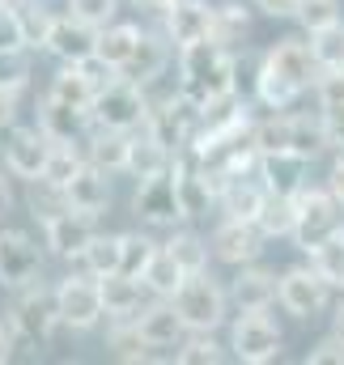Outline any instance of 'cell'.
<instances>
[{"label":"cell","instance_id":"cell-1","mask_svg":"<svg viewBox=\"0 0 344 365\" xmlns=\"http://www.w3.org/2000/svg\"><path fill=\"white\" fill-rule=\"evenodd\" d=\"M234 77H238V60H234V47L217 43V38H204V43H191V47H178V86L191 106H208L213 98L221 93H234Z\"/></svg>","mask_w":344,"mask_h":365},{"label":"cell","instance_id":"cell-2","mask_svg":"<svg viewBox=\"0 0 344 365\" xmlns=\"http://www.w3.org/2000/svg\"><path fill=\"white\" fill-rule=\"evenodd\" d=\"M171 302L178 310V319L187 323V331H217L230 319V293L213 280L208 268L183 276V284L174 289Z\"/></svg>","mask_w":344,"mask_h":365},{"label":"cell","instance_id":"cell-3","mask_svg":"<svg viewBox=\"0 0 344 365\" xmlns=\"http://www.w3.org/2000/svg\"><path fill=\"white\" fill-rule=\"evenodd\" d=\"M9 327L17 340L26 344H47L60 327V314H56V289H47L43 280H30L21 289H13V302H9Z\"/></svg>","mask_w":344,"mask_h":365},{"label":"cell","instance_id":"cell-4","mask_svg":"<svg viewBox=\"0 0 344 365\" xmlns=\"http://www.w3.org/2000/svg\"><path fill=\"white\" fill-rule=\"evenodd\" d=\"M149 106H153V102H149L145 86L119 77V81H111V86H102V90L93 93L89 123H98V128H115V132H136V128H145Z\"/></svg>","mask_w":344,"mask_h":365},{"label":"cell","instance_id":"cell-5","mask_svg":"<svg viewBox=\"0 0 344 365\" xmlns=\"http://www.w3.org/2000/svg\"><path fill=\"white\" fill-rule=\"evenodd\" d=\"M344 230V208L340 200L332 195V187L323 182V187H302L298 191V221H293V247H302V251H310V247H319V242H328L332 234H340Z\"/></svg>","mask_w":344,"mask_h":365},{"label":"cell","instance_id":"cell-6","mask_svg":"<svg viewBox=\"0 0 344 365\" xmlns=\"http://www.w3.org/2000/svg\"><path fill=\"white\" fill-rule=\"evenodd\" d=\"M56 314H60V327H73V331H93L102 319H106V306H102V289H98V276L93 272H73L56 284Z\"/></svg>","mask_w":344,"mask_h":365},{"label":"cell","instance_id":"cell-7","mask_svg":"<svg viewBox=\"0 0 344 365\" xmlns=\"http://www.w3.org/2000/svg\"><path fill=\"white\" fill-rule=\"evenodd\" d=\"M230 349L243 365H268L280 357L285 336L268 310H238V319L230 323Z\"/></svg>","mask_w":344,"mask_h":365},{"label":"cell","instance_id":"cell-8","mask_svg":"<svg viewBox=\"0 0 344 365\" xmlns=\"http://www.w3.org/2000/svg\"><path fill=\"white\" fill-rule=\"evenodd\" d=\"M276 306L293 319H319L332 306V284L315 272L310 264H293L280 272L276 284Z\"/></svg>","mask_w":344,"mask_h":365},{"label":"cell","instance_id":"cell-9","mask_svg":"<svg viewBox=\"0 0 344 365\" xmlns=\"http://www.w3.org/2000/svg\"><path fill=\"white\" fill-rule=\"evenodd\" d=\"M47 153H51V140L43 136V128L34 123H9L0 128V158H4V170L13 179L34 182L47 166Z\"/></svg>","mask_w":344,"mask_h":365},{"label":"cell","instance_id":"cell-10","mask_svg":"<svg viewBox=\"0 0 344 365\" xmlns=\"http://www.w3.org/2000/svg\"><path fill=\"white\" fill-rule=\"evenodd\" d=\"M132 212L149 225V230H178L183 204H178V187H174V170H162L153 179H141L132 191Z\"/></svg>","mask_w":344,"mask_h":365},{"label":"cell","instance_id":"cell-11","mask_svg":"<svg viewBox=\"0 0 344 365\" xmlns=\"http://www.w3.org/2000/svg\"><path fill=\"white\" fill-rule=\"evenodd\" d=\"M263 242H268L263 230H259L256 221H247V217H221L217 230H213V238H208L213 259H221L230 268L256 264L259 255H263Z\"/></svg>","mask_w":344,"mask_h":365},{"label":"cell","instance_id":"cell-12","mask_svg":"<svg viewBox=\"0 0 344 365\" xmlns=\"http://www.w3.org/2000/svg\"><path fill=\"white\" fill-rule=\"evenodd\" d=\"M93 234H98V217H86L77 208H64L51 221H43V247L56 259H81Z\"/></svg>","mask_w":344,"mask_h":365},{"label":"cell","instance_id":"cell-13","mask_svg":"<svg viewBox=\"0 0 344 365\" xmlns=\"http://www.w3.org/2000/svg\"><path fill=\"white\" fill-rule=\"evenodd\" d=\"M43 272V251L26 230H4L0 234V284L4 289H21Z\"/></svg>","mask_w":344,"mask_h":365},{"label":"cell","instance_id":"cell-14","mask_svg":"<svg viewBox=\"0 0 344 365\" xmlns=\"http://www.w3.org/2000/svg\"><path fill=\"white\" fill-rule=\"evenodd\" d=\"M162 34L174 43V51L213 38V4L208 0H171V9L162 13Z\"/></svg>","mask_w":344,"mask_h":365},{"label":"cell","instance_id":"cell-15","mask_svg":"<svg viewBox=\"0 0 344 365\" xmlns=\"http://www.w3.org/2000/svg\"><path fill=\"white\" fill-rule=\"evenodd\" d=\"M263 64H268L272 73H280L289 86H298L302 93L315 90V81H319V64H315L306 38H280V43H272V47L263 51Z\"/></svg>","mask_w":344,"mask_h":365},{"label":"cell","instance_id":"cell-16","mask_svg":"<svg viewBox=\"0 0 344 365\" xmlns=\"http://www.w3.org/2000/svg\"><path fill=\"white\" fill-rule=\"evenodd\" d=\"M306 175H310V158L293 153V149H268L259 153V182L276 195H298L306 187Z\"/></svg>","mask_w":344,"mask_h":365},{"label":"cell","instance_id":"cell-17","mask_svg":"<svg viewBox=\"0 0 344 365\" xmlns=\"http://www.w3.org/2000/svg\"><path fill=\"white\" fill-rule=\"evenodd\" d=\"M136 331H141V340H145L149 349H178V340L187 336V323L178 319V310H174L171 297H153V302L141 306Z\"/></svg>","mask_w":344,"mask_h":365},{"label":"cell","instance_id":"cell-18","mask_svg":"<svg viewBox=\"0 0 344 365\" xmlns=\"http://www.w3.org/2000/svg\"><path fill=\"white\" fill-rule=\"evenodd\" d=\"M276 284H280V276L272 272V268H263V264H243L238 276L230 280V306H238V310H272L276 306Z\"/></svg>","mask_w":344,"mask_h":365},{"label":"cell","instance_id":"cell-19","mask_svg":"<svg viewBox=\"0 0 344 365\" xmlns=\"http://www.w3.org/2000/svg\"><path fill=\"white\" fill-rule=\"evenodd\" d=\"M43 51H51L60 64H77V60H86L89 51H98V26H89L81 17L64 13V17H56Z\"/></svg>","mask_w":344,"mask_h":365},{"label":"cell","instance_id":"cell-20","mask_svg":"<svg viewBox=\"0 0 344 365\" xmlns=\"http://www.w3.org/2000/svg\"><path fill=\"white\" fill-rule=\"evenodd\" d=\"M39 128H43V136L56 145V140H86L89 132V110L81 106H69V102H60V98H51V93H43L39 98Z\"/></svg>","mask_w":344,"mask_h":365},{"label":"cell","instance_id":"cell-21","mask_svg":"<svg viewBox=\"0 0 344 365\" xmlns=\"http://www.w3.org/2000/svg\"><path fill=\"white\" fill-rule=\"evenodd\" d=\"M171 162H174V149L162 145L149 128H136V132L128 136V166H123V175H132L136 182L171 170Z\"/></svg>","mask_w":344,"mask_h":365},{"label":"cell","instance_id":"cell-22","mask_svg":"<svg viewBox=\"0 0 344 365\" xmlns=\"http://www.w3.org/2000/svg\"><path fill=\"white\" fill-rule=\"evenodd\" d=\"M64 195H69V208H77V212H86V217H102V212L111 208V175L86 162V166L69 179Z\"/></svg>","mask_w":344,"mask_h":365},{"label":"cell","instance_id":"cell-23","mask_svg":"<svg viewBox=\"0 0 344 365\" xmlns=\"http://www.w3.org/2000/svg\"><path fill=\"white\" fill-rule=\"evenodd\" d=\"M98 289H102V306H106L111 319H136L141 306H145V297H149L145 280L141 276H128V272L98 276Z\"/></svg>","mask_w":344,"mask_h":365},{"label":"cell","instance_id":"cell-24","mask_svg":"<svg viewBox=\"0 0 344 365\" xmlns=\"http://www.w3.org/2000/svg\"><path fill=\"white\" fill-rule=\"evenodd\" d=\"M128 136H132V132H115V128L89 123L86 140H81L86 162L98 166V170H106V175H123V166H128Z\"/></svg>","mask_w":344,"mask_h":365},{"label":"cell","instance_id":"cell-25","mask_svg":"<svg viewBox=\"0 0 344 365\" xmlns=\"http://www.w3.org/2000/svg\"><path fill=\"white\" fill-rule=\"evenodd\" d=\"M263 195H268V187L259 182V175H230V179L221 182L217 208H221V217H247V221H256Z\"/></svg>","mask_w":344,"mask_h":365},{"label":"cell","instance_id":"cell-26","mask_svg":"<svg viewBox=\"0 0 344 365\" xmlns=\"http://www.w3.org/2000/svg\"><path fill=\"white\" fill-rule=\"evenodd\" d=\"M166 60H171V38H166V34H149V30H145V38H141V47H136V56H132V60H128V68H123V77L149 90V86L162 77Z\"/></svg>","mask_w":344,"mask_h":365},{"label":"cell","instance_id":"cell-27","mask_svg":"<svg viewBox=\"0 0 344 365\" xmlns=\"http://www.w3.org/2000/svg\"><path fill=\"white\" fill-rule=\"evenodd\" d=\"M141 38H145V30L136 21H111V26L98 30V56L111 60L115 68H128V60L136 56Z\"/></svg>","mask_w":344,"mask_h":365},{"label":"cell","instance_id":"cell-28","mask_svg":"<svg viewBox=\"0 0 344 365\" xmlns=\"http://www.w3.org/2000/svg\"><path fill=\"white\" fill-rule=\"evenodd\" d=\"M293 221H298V195L268 191L256 212V225L263 230V238H293Z\"/></svg>","mask_w":344,"mask_h":365},{"label":"cell","instance_id":"cell-29","mask_svg":"<svg viewBox=\"0 0 344 365\" xmlns=\"http://www.w3.org/2000/svg\"><path fill=\"white\" fill-rule=\"evenodd\" d=\"M251 30V13L243 0H226V4H213V38L226 43V47H238Z\"/></svg>","mask_w":344,"mask_h":365},{"label":"cell","instance_id":"cell-30","mask_svg":"<svg viewBox=\"0 0 344 365\" xmlns=\"http://www.w3.org/2000/svg\"><path fill=\"white\" fill-rule=\"evenodd\" d=\"M81 166H86V149H81L77 140H56V145H51V153H47V166H43V175H39V179L51 182V187H69V179H73Z\"/></svg>","mask_w":344,"mask_h":365},{"label":"cell","instance_id":"cell-31","mask_svg":"<svg viewBox=\"0 0 344 365\" xmlns=\"http://www.w3.org/2000/svg\"><path fill=\"white\" fill-rule=\"evenodd\" d=\"M13 9H17L26 47H30V51H43V47H47V34H51V26H56V13H51L43 0H13Z\"/></svg>","mask_w":344,"mask_h":365},{"label":"cell","instance_id":"cell-32","mask_svg":"<svg viewBox=\"0 0 344 365\" xmlns=\"http://www.w3.org/2000/svg\"><path fill=\"white\" fill-rule=\"evenodd\" d=\"M183 264L174 259L166 247H158V255L149 259V268L141 272V280H145V289H149V297H174V289L183 284Z\"/></svg>","mask_w":344,"mask_h":365},{"label":"cell","instance_id":"cell-33","mask_svg":"<svg viewBox=\"0 0 344 365\" xmlns=\"http://www.w3.org/2000/svg\"><path fill=\"white\" fill-rule=\"evenodd\" d=\"M306 43H310V56H315L319 73L344 68V21H332V26H323V30H310Z\"/></svg>","mask_w":344,"mask_h":365},{"label":"cell","instance_id":"cell-34","mask_svg":"<svg viewBox=\"0 0 344 365\" xmlns=\"http://www.w3.org/2000/svg\"><path fill=\"white\" fill-rule=\"evenodd\" d=\"M47 93H51V98H60V102H69V106H81V110H89V106H93V93H98V90H93V81H89L77 64H64V68L51 77Z\"/></svg>","mask_w":344,"mask_h":365},{"label":"cell","instance_id":"cell-35","mask_svg":"<svg viewBox=\"0 0 344 365\" xmlns=\"http://www.w3.org/2000/svg\"><path fill=\"white\" fill-rule=\"evenodd\" d=\"M106 349H111V357H119V361H153V349L141 340L136 319H115V327H111V336H106Z\"/></svg>","mask_w":344,"mask_h":365},{"label":"cell","instance_id":"cell-36","mask_svg":"<svg viewBox=\"0 0 344 365\" xmlns=\"http://www.w3.org/2000/svg\"><path fill=\"white\" fill-rule=\"evenodd\" d=\"M306 255H310V268L323 276L332 289H344V230H340V234H332L328 242L310 247Z\"/></svg>","mask_w":344,"mask_h":365},{"label":"cell","instance_id":"cell-37","mask_svg":"<svg viewBox=\"0 0 344 365\" xmlns=\"http://www.w3.org/2000/svg\"><path fill=\"white\" fill-rule=\"evenodd\" d=\"M256 98L268 106V110H289L298 98H302V90L298 86H289L280 73H272L268 64H259V73H256Z\"/></svg>","mask_w":344,"mask_h":365},{"label":"cell","instance_id":"cell-38","mask_svg":"<svg viewBox=\"0 0 344 365\" xmlns=\"http://www.w3.org/2000/svg\"><path fill=\"white\" fill-rule=\"evenodd\" d=\"M158 247H162V242H153V238H149V234H141V230L119 234V272L141 276L145 268H149V259L158 255Z\"/></svg>","mask_w":344,"mask_h":365},{"label":"cell","instance_id":"cell-39","mask_svg":"<svg viewBox=\"0 0 344 365\" xmlns=\"http://www.w3.org/2000/svg\"><path fill=\"white\" fill-rule=\"evenodd\" d=\"M166 251L183 264V272H200V268H208V255H213L208 238H200L196 230H174V238L166 242Z\"/></svg>","mask_w":344,"mask_h":365},{"label":"cell","instance_id":"cell-40","mask_svg":"<svg viewBox=\"0 0 344 365\" xmlns=\"http://www.w3.org/2000/svg\"><path fill=\"white\" fill-rule=\"evenodd\" d=\"M81 268L93 276H106V272H119V234H93L81 255Z\"/></svg>","mask_w":344,"mask_h":365},{"label":"cell","instance_id":"cell-41","mask_svg":"<svg viewBox=\"0 0 344 365\" xmlns=\"http://www.w3.org/2000/svg\"><path fill=\"white\" fill-rule=\"evenodd\" d=\"M226 357L221 353V344L213 340V331H187L183 340H178V349H174V361L178 365H217Z\"/></svg>","mask_w":344,"mask_h":365},{"label":"cell","instance_id":"cell-42","mask_svg":"<svg viewBox=\"0 0 344 365\" xmlns=\"http://www.w3.org/2000/svg\"><path fill=\"white\" fill-rule=\"evenodd\" d=\"M26 204H30V217L43 225V221H51L56 212H64V208H69V195H64V187H51V182L34 179V182H30Z\"/></svg>","mask_w":344,"mask_h":365},{"label":"cell","instance_id":"cell-43","mask_svg":"<svg viewBox=\"0 0 344 365\" xmlns=\"http://www.w3.org/2000/svg\"><path fill=\"white\" fill-rule=\"evenodd\" d=\"M293 21L310 34V30H323L332 21H344V0H298V13Z\"/></svg>","mask_w":344,"mask_h":365},{"label":"cell","instance_id":"cell-44","mask_svg":"<svg viewBox=\"0 0 344 365\" xmlns=\"http://www.w3.org/2000/svg\"><path fill=\"white\" fill-rule=\"evenodd\" d=\"M0 86L4 90H26L30 86V47L21 51H0Z\"/></svg>","mask_w":344,"mask_h":365},{"label":"cell","instance_id":"cell-45","mask_svg":"<svg viewBox=\"0 0 344 365\" xmlns=\"http://www.w3.org/2000/svg\"><path fill=\"white\" fill-rule=\"evenodd\" d=\"M315 98H319V110H323V115L344 110V68H336V73H319Z\"/></svg>","mask_w":344,"mask_h":365},{"label":"cell","instance_id":"cell-46","mask_svg":"<svg viewBox=\"0 0 344 365\" xmlns=\"http://www.w3.org/2000/svg\"><path fill=\"white\" fill-rule=\"evenodd\" d=\"M69 13L102 30V26H111V21H115V13H119V0H69Z\"/></svg>","mask_w":344,"mask_h":365},{"label":"cell","instance_id":"cell-47","mask_svg":"<svg viewBox=\"0 0 344 365\" xmlns=\"http://www.w3.org/2000/svg\"><path fill=\"white\" fill-rule=\"evenodd\" d=\"M21 47H26V34H21V21H17V9L0 4V51H21Z\"/></svg>","mask_w":344,"mask_h":365},{"label":"cell","instance_id":"cell-48","mask_svg":"<svg viewBox=\"0 0 344 365\" xmlns=\"http://www.w3.org/2000/svg\"><path fill=\"white\" fill-rule=\"evenodd\" d=\"M344 365V344L336 340V336H328V340H319L310 353H306V365Z\"/></svg>","mask_w":344,"mask_h":365},{"label":"cell","instance_id":"cell-49","mask_svg":"<svg viewBox=\"0 0 344 365\" xmlns=\"http://www.w3.org/2000/svg\"><path fill=\"white\" fill-rule=\"evenodd\" d=\"M263 17H293L298 13V0H251Z\"/></svg>","mask_w":344,"mask_h":365},{"label":"cell","instance_id":"cell-50","mask_svg":"<svg viewBox=\"0 0 344 365\" xmlns=\"http://www.w3.org/2000/svg\"><path fill=\"white\" fill-rule=\"evenodd\" d=\"M17 123V90H4L0 86V128Z\"/></svg>","mask_w":344,"mask_h":365},{"label":"cell","instance_id":"cell-51","mask_svg":"<svg viewBox=\"0 0 344 365\" xmlns=\"http://www.w3.org/2000/svg\"><path fill=\"white\" fill-rule=\"evenodd\" d=\"M328 187H332V195L340 200V208H344V153H336V162H332V175H328Z\"/></svg>","mask_w":344,"mask_h":365},{"label":"cell","instance_id":"cell-52","mask_svg":"<svg viewBox=\"0 0 344 365\" xmlns=\"http://www.w3.org/2000/svg\"><path fill=\"white\" fill-rule=\"evenodd\" d=\"M328 128H332V149L344 153V110H332L328 115Z\"/></svg>","mask_w":344,"mask_h":365},{"label":"cell","instance_id":"cell-53","mask_svg":"<svg viewBox=\"0 0 344 365\" xmlns=\"http://www.w3.org/2000/svg\"><path fill=\"white\" fill-rule=\"evenodd\" d=\"M13 200H17V195H13V175H9V170H0V217L13 208Z\"/></svg>","mask_w":344,"mask_h":365},{"label":"cell","instance_id":"cell-54","mask_svg":"<svg viewBox=\"0 0 344 365\" xmlns=\"http://www.w3.org/2000/svg\"><path fill=\"white\" fill-rule=\"evenodd\" d=\"M13 340H17V336H13V327H9V323H0V365L13 357Z\"/></svg>","mask_w":344,"mask_h":365},{"label":"cell","instance_id":"cell-55","mask_svg":"<svg viewBox=\"0 0 344 365\" xmlns=\"http://www.w3.org/2000/svg\"><path fill=\"white\" fill-rule=\"evenodd\" d=\"M132 9H149V13H166L171 9V0H128Z\"/></svg>","mask_w":344,"mask_h":365},{"label":"cell","instance_id":"cell-56","mask_svg":"<svg viewBox=\"0 0 344 365\" xmlns=\"http://www.w3.org/2000/svg\"><path fill=\"white\" fill-rule=\"evenodd\" d=\"M332 336H336V340L344 344V302L336 306V310H332Z\"/></svg>","mask_w":344,"mask_h":365},{"label":"cell","instance_id":"cell-57","mask_svg":"<svg viewBox=\"0 0 344 365\" xmlns=\"http://www.w3.org/2000/svg\"><path fill=\"white\" fill-rule=\"evenodd\" d=\"M0 4H9V0H0Z\"/></svg>","mask_w":344,"mask_h":365}]
</instances>
